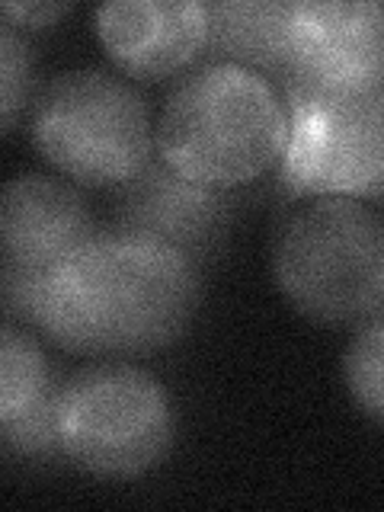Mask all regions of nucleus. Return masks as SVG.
<instances>
[{
    "label": "nucleus",
    "mask_w": 384,
    "mask_h": 512,
    "mask_svg": "<svg viewBox=\"0 0 384 512\" xmlns=\"http://www.w3.org/2000/svg\"><path fill=\"white\" fill-rule=\"evenodd\" d=\"M288 80L333 93L384 87V4L298 0L288 20Z\"/></svg>",
    "instance_id": "7"
},
{
    "label": "nucleus",
    "mask_w": 384,
    "mask_h": 512,
    "mask_svg": "<svg viewBox=\"0 0 384 512\" xmlns=\"http://www.w3.org/2000/svg\"><path fill=\"white\" fill-rule=\"evenodd\" d=\"M288 141L282 186L304 199L384 196V87L365 93L317 90L285 80Z\"/></svg>",
    "instance_id": "6"
},
{
    "label": "nucleus",
    "mask_w": 384,
    "mask_h": 512,
    "mask_svg": "<svg viewBox=\"0 0 384 512\" xmlns=\"http://www.w3.org/2000/svg\"><path fill=\"white\" fill-rule=\"evenodd\" d=\"M32 144L45 164L90 189H119L151 164L154 128L125 77L80 68L52 77L32 100Z\"/></svg>",
    "instance_id": "4"
},
{
    "label": "nucleus",
    "mask_w": 384,
    "mask_h": 512,
    "mask_svg": "<svg viewBox=\"0 0 384 512\" xmlns=\"http://www.w3.org/2000/svg\"><path fill=\"white\" fill-rule=\"evenodd\" d=\"M0 125L4 132H13L16 116L23 112L29 90H32V45L20 29L0 23Z\"/></svg>",
    "instance_id": "14"
},
{
    "label": "nucleus",
    "mask_w": 384,
    "mask_h": 512,
    "mask_svg": "<svg viewBox=\"0 0 384 512\" xmlns=\"http://www.w3.org/2000/svg\"><path fill=\"white\" fill-rule=\"evenodd\" d=\"M231 205L234 192L189 183L154 154L151 164L132 183L116 189L112 231L160 240V244L183 250L189 260L202 263L228 231L234 212Z\"/></svg>",
    "instance_id": "8"
},
{
    "label": "nucleus",
    "mask_w": 384,
    "mask_h": 512,
    "mask_svg": "<svg viewBox=\"0 0 384 512\" xmlns=\"http://www.w3.org/2000/svg\"><path fill=\"white\" fill-rule=\"evenodd\" d=\"M64 13H71V4H61V0H52V4H4L0 7L4 23L16 29H48V26H55Z\"/></svg>",
    "instance_id": "15"
},
{
    "label": "nucleus",
    "mask_w": 384,
    "mask_h": 512,
    "mask_svg": "<svg viewBox=\"0 0 384 512\" xmlns=\"http://www.w3.org/2000/svg\"><path fill=\"white\" fill-rule=\"evenodd\" d=\"M272 282L314 324H362L384 308V218L359 199H308L272 237Z\"/></svg>",
    "instance_id": "3"
},
{
    "label": "nucleus",
    "mask_w": 384,
    "mask_h": 512,
    "mask_svg": "<svg viewBox=\"0 0 384 512\" xmlns=\"http://www.w3.org/2000/svg\"><path fill=\"white\" fill-rule=\"evenodd\" d=\"M93 29L125 77L167 80L205 55L208 16L196 0H116L96 7Z\"/></svg>",
    "instance_id": "9"
},
{
    "label": "nucleus",
    "mask_w": 384,
    "mask_h": 512,
    "mask_svg": "<svg viewBox=\"0 0 384 512\" xmlns=\"http://www.w3.org/2000/svg\"><path fill=\"white\" fill-rule=\"evenodd\" d=\"M58 439L61 455L93 477H144L176 439L170 394L138 365H87L58 388Z\"/></svg>",
    "instance_id": "5"
},
{
    "label": "nucleus",
    "mask_w": 384,
    "mask_h": 512,
    "mask_svg": "<svg viewBox=\"0 0 384 512\" xmlns=\"http://www.w3.org/2000/svg\"><path fill=\"white\" fill-rule=\"evenodd\" d=\"M288 109L263 74L202 61L167 93L154 128L157 157L189 183L234 192L282 164Z\"/></svg>",
    "instance_id": "2"
},
{
    "label": "nucleus",
    "mask_w": 384,
    "mask_h": 512,
    "mask_svg": "<svg viewBox=\"0 0 384 512\" xmlns=\"http://www.w3.org/2000/svg\"><path fill=\"white\" fill-rule=\"evenodd\" d=\"M100 234L77 186L52 176H16L0 202L4 263L42 276Z\"/></svg>",
    "instance_id": "10"
},
{
    "label": "nucleus",
    "mask_w": 384,
    "mask_h": 512,
    "mask_svg": "<svg viewBox=\"0 0 384 512\" xmlns=\"http://www.w3.org/2000/svg\"><path fill=\"white\" fill-rule=\"evenodd\" d=\"M199 298V263L183 250L100 231L42 272L29 324L77 356H148L183 340Z\"/></svg>",
    "instance_id": "1"
},
{
    "label": "nucleus",
    "mask_w": 384,
    "mask_h": 512,
    "mask_svg": "<svg viewBox=\"0 0 384 512\" xmlns=\"http://www.w3.org/2000/svg\"><path fill=\"white\" fill-rule=\"evenodd\" d=\"M208 39L205 61L237 64L263 74L266 80H288L292 55H288V20L292 4L279 0H221L205 4Z\"/></svg>",
    "instance_id": "12"
},
{
    "label": "nucleus",
    "mask_w": 384,
    "mask_h": 512,
    "mask_svg": "<svg viewBox=\"0 0 384 512\" xmlns=\"http://www.w3.org/2000/svg\"><path fill=\"white\" fill-rule=\"evenodd\" d=\"M343 381L352 404L384 426V311L362 320L352 333L343 352Z\"/></svg>",
    "instance_id": "13"
},
{
    "label": "nucleus",
    "mask_w": 384,
    "mask_h": 512,
    "mask_svg": "<svg viewBox=\"0 0 384 512\" xmlns=\"http://www.w3.org/2000/svg\"><path fill=\"white\" fill-rule=\"evenodd\" d=\"M0 436L13 455H61L58 391L52 388L48 362L13 320L0 333Z\"/></svg>",
    "instance_id": "11"
}]
</instances>
